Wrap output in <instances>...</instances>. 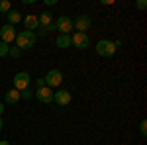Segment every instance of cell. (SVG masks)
<instances>
[{
    "mask_svg": "<svg viewBox=\"0 0 147 145\" xmlns=\"http://www.w3.org/2000/svg\"><path fill=\"white\" fill-rule=\"evenodd\" d=\"M2 114H4V104L0 102V116H2Z\"/></svg>",
    "mask_w": 147,
    "mask_h": 145,
    "instance_id": "cb8c5ba5",
    "label": "cell"
},
{
    "mask_svg": "<svg viewBox=\"0 0 147 145\" xmlns=\"http://www.w3.org/2000/svg\"><path fill=\"white\" fill-rule=\"evenodd\" d=\"M20 53H22V51H20L18 47H10V49H8V55L14 57V59H18V57H20Z\"/></svg>",
    "mask_w": 147,
    "mask_h": 145,
    "instance_id": "ac0fdd59",
    "label": "cell"
},
{
    "mask_svg": "<svg viewBox=\"0 0 147 145\" xmlns=\"http://www.w3.org/2000/svg\"><path fill=\"white\" fill-rule=\"evenodd\" d=\"M2 127H4V122H2V118H0V132H2Z\"/></svg>",
    "mask_w": 147,
    "mask_h": 145,
    "instance_id": "d4e9b609",
    "label": "cell"
},
{
    "mask_svg": "<svg viewBox=\"0 0 147 145\" xmlns=\"http://www.w3.org/2000/svg\"><path fill=\"white\" fill-rule=\"evenodd\" d=\"M6 18H8V24H10V26L22 22V14H20L18 10H10L8 14H6Z\"/></svg>",
    "mask_w": 147,
    "mask_h": 145,
    "instance_id": "5bb4252c",
    "label": "cell"
},
{
    "mask_svg": "<svg viewBox=\"0 0 147 145\" xmlns=\"http://www.w3.org/2000/svg\"><path fill=\"white\" fill-rule=\"evenodd\" d=\"M96 53L100 57H112L114 53H116V45H114V41H110V39H100V41L96 43Z\"/></svg>",
    "mask_w": 147,
    "mask_h": 145,
    "instance_id": "8992f818",
    "label": "cell"
},
{
    "mask_svg": "<svg viewBox=\"0 0 147 145\" xmlns=\"http://www.w3.org/2000/svg\"><path fill=\"white\" fill-rule=\"evenodd\" d=\"M139 132H141L143 137L147 135V120H141V123H139Z\"/></svg>",
    "mask_w": 147,
    "mask_h": 145,
    "instance_id": "ffe728a7",
    "label": "cell"
},
{
    "mask_svg": "<svg viewBox=\"0 0 147 145\" xmlns=\"http://www.w3.org/2000/svg\"><path fill=\"white\" fill-rule=\"evenodd\" d=\"M24 28L28 32H35L39 28V20H37V14H26V18H22Z\"/></svg>",
    "mask_w": 147,
    "mask_h": 145,
    "instance_id": "8fae6325",
    "label": "cell"
},
{
    "mask_svg": "<svg viewBox=\"0 0 147 145\" xmlns=\"http://www.w3.org/2000/svg\"><path fill=\"white\" fill-rule=\"evenodd\" d=\"M35 32H28V30H24V32H20V34H16V47L20 49V51H24V49H32L35 43Z\"/></svg>",
    "mask_w": 147,
    "mask_h": 145,
    "instance_id": "6da1fadb",
    "label": "cell"
},
{
    "mask_svg": "<svg viewBox=\"0 0 147 145\" xmlns=\"http://www.w3.org/2000/svg\"><path fill=\"white\" fill-rule=\"evenodd\" d=\"M34 98H37L41 104H51L53 102V90L47 88V86H41L34 92Z\"/></svg>",
    "mask_w": 147,
    "mask_h": 145,
    "instance_id": "30bf717a",
    "label": "cell"
},
{
    "mask_svg": "<svg viewBox=\"0 0 147 145\" xmlns=\"http://www.w3.org/2000/svg\"><path fill=\"white\" fill-rule=\"evenodd\" d=\"M35 86H37V88L45 86V80H43V78H37V80H35Z\"/></svg>",
    "mask_w": 147,
    "mask_h": 145,
    "instance_id": "7402d4cb",
    "label": "cell"
},
{
    "mask_svg": "<svg viewBox=\"0 0 147 145\" xmlns=\"http://www.w3.org/2000/svg\"><path fill=\"white\" fill-rule=\"evenodd\" d=\"M55 24V30L59 32V35H69L73 32V20L69 16H59L57 20H53Z\"/></svg>",
    "mask_w": 147,
    "mask_h": 145,
    "instance_id": "277c9868",
    "label": "cell"
},
{
    "mask_svg": "<svg viewBox=\"0 0 147 145\" xmlns=\"http://www.w3.org/2000/svg\"><path fill=\"white\" fill-rule=\"evenodd\" d=\"M37 20H39V26H51L53 24V14L49 10L41 12V16H37Z\"/></svg>",
    "mask_w": 147,
    "mask_h": 145,
    "instance_id": "4fadbf2b",
    "label": "cell"
},
{
    "mask_svg": "<svg viewBox=\"0 0 147 145\" xmlns=\"http://www.w3.org/2000/svg\"><path fill=\"white\" fill-rule=\"evenodd\" d=\"M71 100H73V94L69 90H63V88L53 90V102H57V106H69Z\"/></svg>",
    "mask_w": 147,
    "mask_h": 145,
    "instance_id": "52a82bcc",
    "label": "cell"
},
{
    "mask_svg": "<svg viewBox=\"0 0 147 145\" xmlns=\"http://www.w3.org/2000/svg\"><path fill=\"white\" fill-rule=\"evenodd\" d=\"M12 10L10 0H0V14H8Z\"/></svg>",
    "mask_w": 147,
    "mask_h": 145,
    "instance_id": "2e32d148",
    "label": "cell"
},
{
    "mask_svg": "<svg viewBox=\"0 0 147 145\" xmlns=\"http://www.w3.org/2000/svg\"><path fill=\"white\" fill-rule=\"evenodd\" d=\"M43 80H45V86L47 88H57L61 82H63V73L59 71V69H49L47 71V75L43 77Z\"/></svg>",
    "mask_w": 147,
    "mask_h": 145,
    "instance_id": "3957f363",
    "label": "cell"
},
{
    "mask_svg": "<svg viewBox=\"0 0 147 145\" xmlns=\"http://www.w3.org/2000/svg\"><path fill=\"white\" fill-rule=\"evenodd\" d=\"M71 43L75 45L77 49H86L88 45H90V37H88V34H73L71 35Z\"/></svg>",
    "mask_w": 147,
    "mask_h": 145,
    "instance_id": "9c48e42d",
    "label": "cell"
},
{
    "mask_svg": "<svg viewBox=\"0 0 147 145\" xmlns=\"http://www.w3.org/2000/svg\"><path fill=\"white\" fill-rule=\"evenodd\" d=\"M30 82H32V77L26 73V71H20V73H16L14 75V78H12V88H16L18 92H22V90L30 88Z\"/></svg>",
    "mask_w": 147,
    "mask_h": 145,
    "instance_id": "7a4b0ae2",
    "label": "cell"
},
{
    "mask_svg": "<svg viewBox=\"0 0 147 145\" xmlns=\"http://www.w3.org/2000/svg\"><path fill=\"white\" fill-rule=\"evenodd\" d=\"M8 49H10V45H6V43H2V41H0V57H6V55H8Z\"/></svg>",
    "mask_w": 147,
    "mask_h": 145,
    "instance_id": "d6986e66",
    "label": "cell"
},
{
    "mask_svg": "<svg viewBox=\"0 0 147 145\" xmlns=\"http://www.w3.org/2000/svg\"><path fill=\"white\" fill-rule=\"evenodd\" d=\"M18 100H20V92L16 88H8V92L4 94V102L6 104H16Z\"/></svg>",
    "mask_w": 147,
    "mask_h": 145,
    "instance_id": "7c38bea8",
    "label": "cell"
},
{
    "mask_svg": "<svg viewBox=\"0 0 147 145\" xmlns=\"http://www.w3.org/2000/svg\"><path fill=\"white\" fill-rule=\"evenodd\" d=\"M137 8H139V10H145V8H147V2H145V0H139V2H137Z\"/></svg>",
    "mask_w": 147,
    "mask_h": 145,
    "instance_id": "44dd1931",
    "label": "cell"
},
{
    "mask_svg": "<svg viewBox=\"0 0 147 145\" xmlns=\"http://www.w3.org/2000/svg\"><path fill=\"white\" fill-rule=\"evenodd\" d=\"M14 39H16V30H14V26H10V24L2 26V28H0V41L10 45Z\"/></svg>",
    "mask_w": 147,
    "mask_h": 145,
    "instance_id": "ba28073f",
    "label": "cell"
},
{
    "mask_svg": "<svg viewBox=\"0 0 147 145\" xmlns=\"http://www.w3.org/2000/svg\"><path fill=\"white\" fill-rule=\"evenodd\" d=\"M90 26H92V20H90V16H86V14H79V16L73 20V28H75L79 34H86Z\"/></svg>",
    "mask_w": 147,
    "mask_h": 145,
    "instance_id": "5b68a950",
    "label": "cell"
},
{
    "mask_svg": "<svg viewBox=\"0 0 147 145\" xmlns=\"http://www.w3.org/2000/svg\"><path fill=\"white\" fill-rule=\"evenodd\" d=\"M47 6H53V4H57V0H45Z\"/></svg>",
    "mask_w": 147,
    "mask_h": 145,
    "instance_id": "603a6c76",
    "label": "cell"
},
{
    "mask_svg": "<svg viewBox=\"0 0 147 145\" xmlns=\"http://www.w3.org/2000/svg\"><path fill=\"white\" fill-rule=\"evenodd\" d=\"M0 145H10V141H0Z\"/></svg>",
    "mask_w": 147,
    "mask_h": 145,
    "instance_id": "484cf974",
    "label": "cell"
},
{
    "mask_svg": "<svg viewBox=\"0 0 147 145\" xmlns=\"http://www.w3.org/2000/svg\"><path fill=\"white\" fill-rule=\"evenodd\" d=\"M71 35H57V47H61V49H67L71 47Z\"/></svg>",
    "mask_w": 147,
    "mask_h": 145,
    "instance_id": "9a60e30c",
    "label": "cell"
},
{
    "mask_svg": "<svg viewBox=\"0 0 147 145\" xmlns=\"http://www.w3.org/2000/svg\"><path fill=\"white\" fill-rule=\"evenodd\" d=\"M34 98V90H30V88H26L20 92V100H32Z\"/></svg>",
    "mask_w": 147,
    "mask_h": 145,
    "instance_id": "e0dca14e",
    "label": "cell"
}]
</instances>
